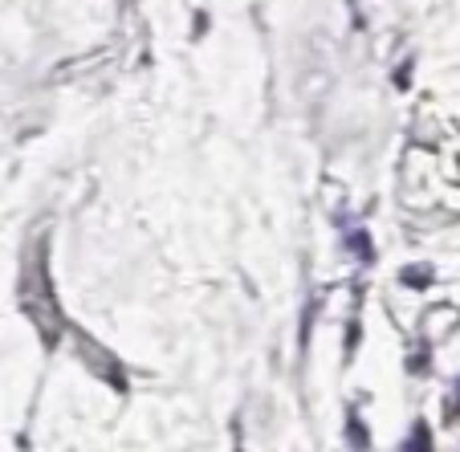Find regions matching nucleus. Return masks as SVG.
<instances>
[{
    "label": "nucleus",
    "mask_w": 460,
    "mask_h": 452,
    "mask_svg": "<svg viewBox=\"0 0 460 452\" xmlns=\"http://www.w3.org/2000/svg\"><path fill=\"white\" fill-rule=\"evenodd\" d=\"M74 339H78V350H82V359H86V367H90V371H94V375H102V379H111L114 387H119V392H122V387H127V379H122V367L114 363V359L106 355V350H98L94 342H90L82 331H74Z\"/></svg>",
    "instance_id": "f03ea898"
},
{
    "label": "nucleus",
    "mask_w": 460,
    "mask_h": 452,
    "mask_svg": "<svg viewBox=\"0 0 460 452\" xmlns=\"http://www.w3.org/2000/svg\"><path fill=\"white\" fill-rule=\"evenodd\" d=\"M350 444H363V448H367V428H358L355 416H350Z\"/></svg>",
    "instance_id": "20e7f679"
},
{
    "label": "nucleus",
    "mask_w": 460,
    "mask_h": 452,
    "mask_svg": "<svg viewBox=\"0 0 460 452\" xmlns=\"http://www.w3.org/2000/svg\"><path fill=\"white\" fill-rule=\"evenodd\" d=\"M424 444H428V428L420 424V428H416V440H408V448H424Z\"/></svg>",
    "instance_id": "39448f33"
},
{
    "label": "nucleus",
    "mask_w": 460,
    "mask_h": 452,
    "mask_svg": "<svg viewBox=\"0 0 460 452\" xmlns=\"http://www.w3.org/2000/svg\"><path fill=\"white\" fill-rule=\"evenodd\" d=\"M21 306L33 318L37 334H41L45 347H58L61 331H66V318L58 310V297H53V278H49V244L45 236H37L25 253V273H21Z\"/></svg>",
    "instance_id": "f257e3e1"
},
{
    "label": "nucleus",
    "mask_w": 460,
    "mask_h": 452,
    "mask_svg": "<svg viewBox=\"0 0 460 452\" xmlns=\"http://www.w3.org/2000/svg\"><path fill=\"white\" fill-rule=\"evenodd\" d=\"M432 281V270L428 265H411L408 273H403V286H428Z\"/></svg>",
    "instance_id": "7ed1b4c3"
}]
</instances>
